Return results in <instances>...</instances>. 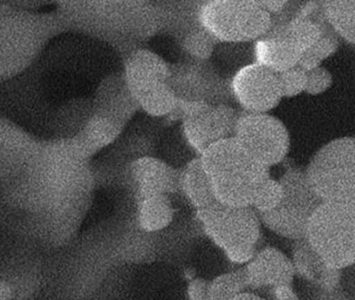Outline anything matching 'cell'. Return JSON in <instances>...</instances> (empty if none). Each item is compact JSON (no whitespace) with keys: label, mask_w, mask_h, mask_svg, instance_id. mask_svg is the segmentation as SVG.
I'll list each match as a JSON object with an SVG mask.
<instances>
[{"label":"cell","mask_w":355,"mask_h":300,"mask_svg":"<svg viewBox=\"0 0 355 300\" xmlns=\"http://www.w3.org/2000/svg\"><path fill=\"white\" fill-rule=\"evenodd\" d=\"M55 12L66 31H73L111 46L122 58L164 26L161 3L140 0L58 1Z\"/></svg>","instance_id":"obj_1"},{"label":"cell","mask_w":355,"mask_h":300,"mask_svg":"<svg viewBox=\"0 0 355 300\" xmlns=\"http://www.w3.org/2000/svg\"><path fill=\"white\" fill-rule=\"evenodd\" d=\"M67 33L55 10H28L0 1V81L34 64L49 42Z\"/></svg>","instance_id":"obj_2"},{"label":"cell","mask_w":355,"mask_h":300,"mask_svg":"<svg viewBox=\"0 0 355 300\" xmlns=\"http://www.w3.org/2000/svg\"><path fill=\"white\" fill-rule=\"evenodd\" d=\"M199 156L220 203L251 206L259 185L270 177V169L247 153L234 138L211 146Z\"/></svg>","instance_id":"obj_3"},{"label":"cell","mask_w":355,"mask_h":300,"mask_svg":"<svg viewBox=\"0 0 355 300\" xmlns=\"http://www.w3.org/2000/svg\"><path fill=\"white\" fill-rule=\"evenodd\" d=\"M205 235L224 252L228 260L246 265L257 252L261 222L251 206H232L214 202L196 210Z\"/></svg>","instance_id":"obj_4"},{"label":"cell","mask_w":355,"mask_h":300,"mask_svg":"<svg viewBox=\"0 0 355 300\" xmlns=\"http://www.w3.org/2000/svg\"><path fill=\"white\" fill-rule=\"evenodd\" d=\"M304 239L329 266L354 264L355 203L322 202L309 218Z\"/></svg>","instance_id":"obj_5"},{"label":"cell","mask_w":355,"mask_h":300,"mask_svg":"<svg viewBox=\"0 0 355 300\" xmlns=\"http://www.w3.org/2000/svg\"><path fill=\"white\" fill-rule=\"evenodd\" d=\"M304 173L322 202L355 203L354 139L338 138L322 146Z\"/></svg>","instance_id":"obj_6"},{"label":"cell","mask_w":355,"mask_h":300,"mask_svg":"<svg viewBox=\"0 0 355 300\" xmlns=\"http://www.w3.org/2000/svg\"><path fill=\"white\" fill-rule=\"evenodd\" d=\"M199 24L218 42L253 43L271 28L272 18L257 1L211 0L200 2Z\"/></svg>","instance_id":"obj_7"},{"label":"cell","mask_w":355,"mask_h":300,"mask_svg":"<svg viewBox=\"0 0 355 300\" xmlns=\"http://www.w3.org/2000/svg\"><path fill=\"white\" fill-rule=\"evenodd\" d=\"M279 183L282 187V200L271 212L259 214L261 225L286 239H303L309 218L322 201L301 169H286Z\"/></svg>","instance_id":"obj_8"},{"label":"cell","mask_w":355,"mask_h":300,"mask_svg":"<svg viewBox=\"0 0 355 300\" xmlns=\"http://www.w3.org/2000/svg\"><path fill=\"white\" fill-rule=\"evenodd\" d=\"M232 138L257 162L269 169L282 162L290 150L286 125L269 112L241 110Z\"/></svg>","instance_id":"obj_9"},{"label":"cell","mask_w":355,"mask_h":300,"mask_svg":"<svg viewBox=\"0 0 355 300\" xmlns=\"http://www.w3.org/2000/svg\"><path fill=\"white\" fill-rule=\"evenodd\" d=\"M167 85L180 101L205 102L211 106L234 101L230 78L224 77L209 60H194L170 65Z\"/></svg>","instance_id":"obj_10"},{"label":"cell","mask_w":355,"mask_h":300,"mask_svg":"<svg viewBox=\"0 0 355 300\" xmlns=\"http://www.w3.org/2000/svg\"><path fill=\"white\" fill-rule=\"evenodd\" d=\"M175 112L182 116V133L190 147L199 156L211 146L234 137L240 112L228 104L180 101Z\"/></svg>","instance_id":"obj_11"},{"label":"cell","mask_w":355,"mask_h":300,"mask_svg":"<svg viewBox=\"0 0 355 300\" xmlns=\"http://www.w3.org/2000/svg\"><path fill=\"white\" fill-rule=\"evenodd\" d=\"M234 101L243 112H269L282 101L277 73L251 62L239 69L230 78Z\"/></svg>","instance_id":"obj_12"},{"label":"cell","mask_w":355,"mask_h":300,"mask_svg":"<svg viewBox=\"0 0 355 300\" xmlns=\"http://www.w3.org/2000/svg\"><path fill=\"white\" fill-rule=\"evenodd\" d=\"M40 142L0 116V181L13 185L38 150Z\"/></svg>","instance_id":"obj_13"},{"label":"cell","mask_w":355,"mask_h":300,"mask_svg":"<svg viewBox=\"0 0 355 300\" xmlns=\"http://www.w3.org/2000/svg\"><path fill=\"white\" fill-rule=\"evenodd\" d=\"M243 270L249 291L292 285L296 276L291 258L274 247L257 250Z\"/></svg>","instance_id":"obj_14"},{"label":"cell","mask_w":355,"mask_h":300,"mask_svg":"<svg viewBox=\"0 0 355 300\" xmlns=\"http://www.w3.org/2000/svg\"><path fill=\"white\" fill-rule=\"evenodd\" d=\"M134 185L137 199L155 195H169L180 191V170L159 158L144 156L135 160L126 172Z\"/></svg>","instance_id":"obj_15"},{"label":"cell","mask_w":355,"mask_h":300,"mask_svg":"<svg viewBox=\"0 0 355 300\" xmlns=\"http://www.w3.org/2000/svg\"><path fill=\"white\" fill-rule=\"evenodd\" d=\"M302 53L284 31V24L271 25L265 35L252 43L253 62L274 73L296 67Z\"/></svg>","instance_id":"obj_16"},{"label":"cell","mask_w":355,"mask_h":300,"mask_svg":"<svg viewBox=\"0 0 355 300\" xmlns=\"http://www.w3.org/2000/svg\"><path fill=\"white\" fill-rule=\"evenodd\" d=\"M93 110L107 115L124 125L134 118L138 103L128 89L122 71L107 75L92 97Z\"/></svg>","instance_id":"obj_17"},{"label":"cell","mask_w":355,"mask_h":300,"mask_svg":"<svg viewBox=\"0 0 355 300\" xmlns=\"http://www.w3.org/2000/svg\"><path fill=\"white\" fill-rule=\"evenodd\" d=\"M170 65L163 58L145 48L135 50L123 58L122 74L134 98L157 83H167Z\"/></svg>","instance_id":"obj_18"},{"label":"cell","mask_w":355,"mask_h":300,"mask_svg":"<svg viewBox=\"0 0 355 300\" xmlns=\"http://www.w3.org/2000/svg\"><path fill=\"white\" fill-rule=\"evenodd\" d=\"M293 242L291 260L295 275L322 291H336L342 278V270L329 266L304 238Z\"/></svg>","instance_id":"obj_19"},{"label":"cell","mask_w":355,"mask_h":300,"mask_svg":"<svg viewBox=\"0 0 355 300\" xmlns=\"http://www.w3.org/2000/svg\"><path fill=\"white\" fill-rule=\"evenodd\" d=\"M125 127L120 121L93 110L84 128L71 140L85 158L93 160L119 139Z\"/></svg>","instance_id":"obj_20"},{"label":"cell","mask_w":355,"mask_h":300,"mask_svg":"<svg viewBox=\"0 0 355 300\" xmlns=\"http://www.w3.org/2000/svg\"><path fill=\"white\" fill-rule=\"evenodd\" d=\"M178 187L196 210L217 201L200 156L193 158L180 170Z\"/></svg>","instance_id":"obj_21"},{"label":"cell","mask_w":355,"mask_h":300,"mask_svg":"<svg viewBox=\"0 0 355 300\" xmlns=\"http://www.w3.org/2000/svg\"><path fill=\"white\" fill-rule=\"evenodd\" d=\"M173 217V206L167 195L137 199V221L140 228L146 233H157L167 228Z\"/></svg>","instance_id":"obj_22"},{"label":"cell","mask_w":355,"mask_h":300,"mask_svg":"<svg viewBox=\"0 0 355 300\" xmlns=\"http://www.w3.org/2000/svg\"><path fill=\"white\" fill-rule=\"evenodd\" d=\"M322 16L338 37L353 45L355 41L354 0L320 1Z\"/></svg>","instance_id":"obj_23"},{"label":"cell","mask_w":355,"mask_h":300,"mask_svg":"<svg viewBox=\"0 0 355 300\" xmlns=\"http://www.w3.org/2000/svg\"><path fill=\"white\" fill-rule=\"evenodd\" d=\"M92 112V98H83L68 102L58 114L53 139H73L84 128Z\"/></svg>","instance_id":"obj_24"},{"label":"cell","mask_w":355,"mask_h":300,"mask_svg":"<svg viewBox=\"0 0 355 300\" xmlns=\"http://www.w3.org/2000/svg\"><path fill=\"white\" fill-rule=\"evenodd\" d=\"M180 47L194 60H209L214 56L218 42L199 24L198 20L190 23L176 33Z\"/></svg>","instance_id":"obj_25"},{"label":"cell","mask_w":355,"mask_h":300,"mask_svg":"<svg viewBox=\"0 0 355 300\" xmlns=\"http://www.w3.org/2000/svg\"><path fill=\"white\" fill-rule=\"evenodd\" d=\"M139 110L151 117H165L175 112L178 100L167 83H159L135 96Z\"/></svg>","instance_id":"obj_26"},{"label":"cell","mask_w":355,"mask_h":300,"mask_svg":"<svg viewBox=\"0 0 355 300\" xmlns=\"http://www.w3.org/2000/svg\"><path fill=\"white\" fill-rule=\"evenodd\" d=\"M246 291L249 290L243 268L218 275L209 281V300H232Z\"/></svg>","instance_id":"obj_27"},{"label":"cell","mask_w":355,"mask_h":300,"mask_svg":"<svg viewBox=\"0 0 355 300\" xmlns=\"http://www.w3.org/2000/svg\"><path fill=\"white\" fill-rule=\"evenodd\" d=\"M282 197V187L279 181L268 177L257 189L252 202L251 208L257 212V214H265V212H271L279 203Z\"/></svg>","instance_id":"obj_28"},{"label":"cell","mask_w":355,"mask_h":300,"mask_svg":"<svg viewBox=\"0 0 355 300\" xmlns=\"http://www.w3.org/2000/svg\"><path fill=\"white\" fill-rule=\"evenodd\" d=\"M277 76L282 98L294 97L305 91L306 72L299 67H293L288 70L277 73Z\"/></svg>","instance_id":"obj_29"},{"label":"cell","mask_w":355,"mask_h":300,"mask_svg":"<svg viewBox=\"0 0 355 300\" xmlns=\"http://www.w3.org/2000/svg\"><path fill=\"white\" fill-rule=\"evenodd\" d=\"M332 85V75L327 69L320 66L306 72L305 93L319 95L327 91Z\"/></svg>","instance_id":"obj_30"},{"label":"cell","mask_w":355,"mask_h":300,"mask_svg":"<svg viewBox=\"0 0 355 300\" xmlns=\"http://www.w3.org/2000/svg\"><path fill=\"white\" fill-rule=\"evenodd\" d=\"M338 48V37L331 31L328 29L307 51L311 52L320 62H323L326 58L331 56Z\"/></svg>","instance_id":"obj_31"},{"label":"cell","mask_w":355,"mask_h":300,"mask_svg":"<svg viewBox=\"0 0 355 300\" xmlns=\"http://www.w3.org/2000/svg\"><path fill=\"white\" fill-rule=\"evenodd\" d=\"M209 281L205 278H194L187 288L189 300H209Z\"/></svg>","instance_id":"obj_32"},{"label":"cell","mask_w":355,"mask_h":300,"mask_svg":"<svg viewBox=\"0 0 355 300\" xmlns=\"http://www.w3.org/2000/svg\"><path fill=\"white\" fill-rule=\"evenodd\" d=\"M270 292L273 300H300L293 290L292 285H280Z\"/></svg>","instance_id":"obj_33"},{"label":"cell","mask_w":355,"mask_h":300,"mask_svg":"<svg viewBox=\"0 0 355 300\" xmlns=\"http://www.w3.org/2000/svg\"><path fill=\"white\" fill-rule=\"evenodd\" d=\"M288 1H284V0H261V1H257V3L265 10L266 12L270 15V16H274V15L279 14Z\"/></svg>","instance_id":"obj_34"},{"label":"cell","mask_w":355,"mask_h":300,"mask_svg":"<svg viewBox=\"0 0 355 300\" xmlns=\"http://www.w3.org/2000/svg\"><path fill=\"white\" fill-rule=\"evenodd\" d=\"M232 300H267L263 298V296L259 295V294L254 293L253 291H246L244 293L240 294V295L234 297Z\"/></svg>","instance_id":"obj_35"},{"label":"cell","mask_w":355,"mask_h":300,"mask_svg":"<svg viewBox=\"0 0 355 300\" xmlns=\"http://www.w3.org/2000/svg\"><path fill=\"white\" fill-rule=\"evenodd\" d=\"M321 300H340V299H338V298H326V299H321Z\"/></svg>","instance_id":"obj_36"}]
</instances>
